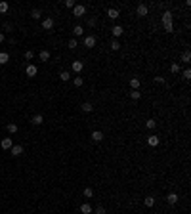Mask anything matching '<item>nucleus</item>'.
Listing matches in <instances>:
<instances>
[{
	"mask_svg": "<svg viewBox=\"0 0 191 214\" xmlns=\"http://www.w3.org/2000/svg\"><path fill=\"white\" fill-rule=\"evenodd\" d=\"M162 25H164V29L168 31V33H172V14H170V12H164V14H162Z\"/></svg>",
	"mask_w": 191,
	"mask_h": 214,
	"instance_id": "obj_1",
	"label": "nucleus"
},
{
	"mask_svg": "<svg viewBox=\"0 0 191 214\" xmlns=\"http://www.w3.org/2000/svg\"><path fill=\"white\" fill-rule=\"evenodd\" d=\"M84 14H86V6H82V4H76V6L73 8V15H75V17H82Z\"/></svg>",
	"mask_w": 191,
	"mask_h": 214,
	"instance_id": "obj_2",
	"label": "nucleus"
},
{
	"mask_svg": "<svg viewBox=\"0 0 191 214\" xmlns=\"http://www.w3.org/2000/svg\"><path fill=\"white\" fill-rule=\"evenodd\" d=\"M136 14H138V15H140V17H145V15H147V14H149V8H147V6H145V4H140V6H138V8H136Z\"/></svg>",
	"mask_w": 191,
	"mask_h": 214,
	"instance_id": "obj_3",
	"label": "nucleus"
},
{
	"mask_svg": "<svg viewBox=\"0 0 191 214\" xmlns=\"http://www.w3.org/2000/svg\"><path fill=\"white\" fill-rule=\"evenodd\" d=\"M84 46L94 48V46H96V36H94V35H88L86 38H84Z\"/></svg>",
	"mask_w": 191,
	"mask_h": 214,
	"instance_id": "obj_4",
	"label": "nucleus"
},
{
	"mask_svg": "<svg viewBox=\"0 0 191 214\" xmlns=\"http://www.w3.org/2000/svg\"><path fill=\"white\" fill-rule=\"evenodd\" d=\"M52 27H54V19H52V17H44V19H42V29L50 31Z\"/></svg>",
	"mask_w": 191,
	"mask_h": 214,
	"instance_id": "obj_5",
	"label": "nucleus"
},
{
	"mask_svg": "<svg viewBox=\"0 0 191 214\" xmlns=\"http://www.w3.org/2000/svg\"><path fill=\"white\" fill-rule=\"evenodd\" d=\"M23 153V145H12V157H19Z\"/></svg>",
	"mask_w": 191,
	"mask_h": 214,
	"instance_id": "obj_6",
	"label": "nucleus"
},
{
	"mask_svg": "<svg viewBox=\"0 0 191 214\" xmlns=\"http://www.w3.org/2000/svg\"><path fill=\"white\" fill-rule=\"evenodd\" d=\"M119 10H115V8H109V10H107V17L109 19H119Z\"/></svg>",
	"mask_w": 191,
	"mask_h": 214,
	"instance_id": "obj_7",
	"label": "nucleus"
},
{
	"mask_svg": "<svg viewBox=\"0 0 191 214\" xmlns=\"http://www.w3.org/2000/svg\"><path fill=\"white\" fill-rule=\"evenodd\" d=\"M31 122L35 124V126H40V124L44 122V117H42V115H40V113H38V115H35V117H32V119H31Z\"/></svg>",
	"mask_w": 191,
	"mask_h": 214,
	"instance_id": "obj_8",
	"label": "nucleus"
},
{
	"mask_svg": "<svg viewBox=\"0 0 191 214\" xmlns=\"http://www.w3.org/2000/svg\"><path fill=\"white\" fill-rule=\"evenodd\" d=\"M25 73H27V76H36V73H38V69H36V65H27Z\"/></svg>",
	"mask_w": 191,
	"mask_h": 214,
	"instance_id": "obj_9",
	"label": "nucleus"
},
{
	"mask_svg": "<svg viewBox=\"0 0 191 214\" xmlns=\"http://www.w3.org/2000/svg\"><path fill=\"white\" fill-rule=\"evenodd\" d=\"M178 193H168V197H166V201H168V205H176L178 203Z\"/></svg>",
	"mask_w": 191,
	"mask_h": 214,
	"instance_id": "obj_10",
	"label": "nucleus"
},
{
	"mask_svg": "<svg viewBox=\"0 0 191 214\" xmlns=\"http://www.w3.org/2000/svg\"><path fill=\"white\" fill-rule=\"evenodd\" d=\"M92 140H94V142H101V140H103V132L101 130H94L92 132Z\"/></svg>",
	"mask_w": 191,
	"mask_h": 214,
	"instance_id": "obj_11",
	"label": "nucleus"
},
{
	"mask_svg": "<svg viewBox=\"0 0 191 214\" xmlns=\"http://www.w3.org/2000/svg\"><path fill=\"white\" fill-rule=\"evenodd\" d=\"M111 33H113V36H117V38H119V36H120V35L124 33V29H123V27H120V25H115V27H113V29H111Z\"/></svg>",
	"mask_w": 191,
	"mask_h": 214,
	"instance_id": "obj_12",
	"label": "nucleus"
},
{
	"mask_svg": "<svg viewBox=\"0 0 191 214\" xmlns=\"http://www.w3.org/2000/svg\"><path fill=\"white\" fill-rule=\"evenodd\" d=\"M80 212H82V214H92V212H94V208H92L88 203H84V205H80Z\"/></svg>",
	"mask_w": 191,
	"mask_h": 214,
	"instance_id": "obj_13",
	"label": "nucleus"
},
{
	"mask_svg": "<svg viewBox=\"0 0 191 214\" xmlns=\"http://www.w3.org/2000/svg\"><path fill=\"white\" fill-rule=\"evenodd\" d=\"M147 143L151 145V147H157V145H159V136H149V138H147Z\"/></svg>",
	"mask_w": 191,
	"mask_h": 214,
	"instance_id": "obj_14",
	"label": "nucleus"
},
{
	"mask_svg": "<svg viewBox=\"0 0 191 214\" xmlns=\"http://www.w3.org/2000/svg\"><path fill=\"white\" fill-rule=\"evenodd\" d=\"M80 109H82L84 113H92V111H94V105H92V103H88V102H84L82 105H80Z\"/></svg>",
	"mask_w": 191,
	"mask_h": 214,
	"instance_id": "obj_15",
	"label": "nucleus"
},
{
	"mask_svg": "<svg viewBox=\"0 0 191 214\" xmlns=\"http://www.w3.org/2000/svg\"><path fill=\"white\" fill-rule=\"evenodd\" d=\"M38 58H40V61H48V59H50V52L48 50H40Z\"/></svg>",
	"mask_w": 191,
	"mask_h": 214,
	"instance_id": "obj_16",
	"label": "nucleus"
},
{
	"mask_svg": "<svg viewBox=\"0 0 191 214\" xmlns=\"http://www.w3.org/2000/svg\"><path fill=\"white\" fill-rule=\"evenodd\" d=\"M0 145H2V149H12V145H14V143H12V138H4Z\"/></svg>",
	"mask_w": 191,
	"mask_h": 214,
	"instance_id": "obj_17",
	"label": "nucleus"
},
{
	"mask_svg": "<svg viewBox=\"0 0 191 214\" xmlns=\"http://www.w3.org/2000/svg\"><path fill=\"white\" fill-rule=\"evenodd\" d=\"M82 69H84L82 61H73V71H75V73H80Z\"/></svg>",
	"mask_w": 191,
	"mask_h": 214,
	"instance_id": "obj_18",
	"label": "nucleus"
},
{
	"mask_svg": "<svg viewBox=\"0 0 191 214\" xmlns=\"http://www.w3.org/2000/svg\"><path fill=\"white\" fill-rule=\"evenodd\" d=\"M130 88H132V90H138V88H140V79H136V76L130 79Z\"/></svg>",
	"mask_w": 191,
	"mask_h": 214,
	"instance_id": "obj_19",
	"label": "nucleus"
},
{
	"mask_svg": "<svg viewBox=\"0 0 191 214\" xmlns=\"http://www.w3.org/2000/svg\"><path fill=\"white\" fill-rule=\"evenodd\" d=\"M10 61V55L6 54V52H0V65H4V63Z\"/></svg>",
	"mask_w": 191,
	"mask_h": 214,
	"instance_id": "obj_20",
	"label": "nucleus"
},
{
	"mask_svg": "<svg viewBox=\"0 0 191 214\" xmlns=\"http://www.w3.org/2000/svg\"><path fill=\"white\" fill-rule=\"evenodd\" d=\"M143 205H145V207H153V205H155V197H151V195L145 197V199H143Z\"/></svg>",
	"mask_w": 191,
	"mask_h": 214,
	"instance_id": "obj_21",
	"label": "nucleus"
},
{
	"mask_svg": "<svg viewBox=\"0 0 191 214\" xmlns=\"http://www.w3.org/2000/svg\"><path fill=\"white\" fill-rule=\"evenodd\" d=\"M31 17H32V19H40V17H42V12H40L38 8H35V10L31 12Z\"/></svg>",
	"mask_w": 191,
	"mask_h": 214,
	"instance_id": "obj_22",
	"label": "nucleus"
},
{
	"mask_svg": "<svg viewBox=\"0 0 191 214\" xmlns=\"http://www.w3.org/2000/svg\"><path fill=\"white\" fill-rule=\"evenodd\" d=\"M59 79H61L63 82H67V80L71 79V73H69V71H61V73H59Z\"/></svg>",
	"mask_w": 191,
	"mask_h": 214,
	"instance_id": "obj_23",
	"label": "nucleus"
},
{
	"mask_svg": "<svg viewBox=\"0 0 191 214\" xmlns=\"http://www.w3.org/2000/svg\"><path fill=\"white\" fill-rule=\"evenodd\" d=\"M189 59H191V52L185 50L184 54H182V61H184V63H189Z\"/></svg>",
	"mask_w": 191,
	"mask_h": 214,
	"instance_id": "obj_24",
	"label": "nucleus"
},
{
	"mask_svg": "<svg viewBox=\"0 0 191 214\" xmlns=\"http://www.w3.org/2000/svg\"><path fill=\"white\" fill-rule=\"evenodd\" d=\"M73 84H75V86H82V84H84V80H82V76H75V79H73Z\"/></svg>",
	"mask_w": 191,
	"mask_h": 214,
	"instance_id": "obj_25",
	"label": "nucleus"
},
{
	"mask_svg": "<svg viewBox=\"0 0 191 214\" xmlns=\"http://www.w3.org/2000/svg\"><path fill=\"white\" fill-rule=\"evenodd\" d=\"M6 128H8V132H10V134H15V132H17V124H14V122H10Z\"/></svg>",
	"mask_w": 191,
	"mask_h": 214,
	"instance_id": "obj_26",
	"label": "nucleus"
},
{
	"mask_svg": "<svg viewBox=\"0 0 191 214\" xmlns=\"http://www.w3.org/2000/svg\"><path fill=\"white\" fill-rule=\"evenodd\" d=\"M130 98H132L134 102H136V99H140V98H141V94H140L138 90H132V92H130Z\"/></svg>",
	"mask_w": 191,
	"mask_h": 214,
	"instance_id": "obj_27",
	"label": "nucleus"
},
{
	"mask_svg": "<svg viewBox=\"0 0 191 214\" xmlns=\"http://www.w3.org/2000/svg\"><path fill=\"white\" fill-rule=\"evenodd\" d=\"M145 126H147V130H153V128L157 126V122H155V120H153V119H149L147 122H145Z\"/></svg>",
	"mask_w": 191,
	"mask_h": 214,
	"instance_id": "obj_28",
	"label": "nucleus"
},
{
	"mask_svg": "<svg viewBox=\"0 0 191 214\" xmlns=\"http://www.w3.org/2000/svg\"><path fill=\"white\" fill-rule=\"evenodd\" d=\"M73 33H75V36H80V35L84 33V29H82V27H80V25H76L75 29H73Z\"/></svg>",
	"mask_w": 191,
	"mask_h": 214,
	"instance_id": "obj_29",
	"label": "nucleus"
},
{
	"mask_svg": "<svg viewBox=\"0 0 191 214\" xmlns=\"http://www.w3.org/2000/svg\"><path fill=\"white\" fill-rule=\"evenodd\" d=\"M8 8H10V6H8V2H0V14H6Z\"/></svg>",
	"mask_w": 191,
	"mask_h": 214,
	"instance_id": "obj_30",
	"label": "nucleus"
},
{
	"mask_svg": "<svg viewBox=\"0 0 191 214\" xmlns=\"http://www.w3.org/2000/svg\"><path fill=\"white\" fill-rule=\"evenodd\" d=\"M92 195H94V189H92V187H86V189H84V197H88V199H90Z\"/></svg>",
	"mask_w": 191,
	"mask_h": 214,
	"instance_id": "obj_31",
	"label": "nucleus"
},
{
	"mask_svg": "<svg viewBox=\"0 0 191 214\" xmlns=\"http://www.w3.org/2000/svg\"><path fill=\"white\" fill-rule=\"evenodd\" d=\"M119 48H120V44H119V40L115 38V40H113V42H111V50H115V52H117V50H119Z\"/></svg>",
	"mask_w": 191,
	"mask_h": 214,
	"instance_id": "obj_32",
	"label": "nucleus"
},
{
	"mask_svg": "<svg viewBox=\"0 0 191 214\" xmlns=\"http://www.w3.org/2000/svg\"><path fill=\"white\" fill-rule=\"evenodd\" d=\"M170 71L172 73H180V65H178V63H172V65H170Z\"/></svg>",
	"mask_w": 191,
	"mask_h": 214,
	"instance_id": "obj_33",
	"label": "nucleus"
},
{
	"mask_svg": "<svg viewBox=\"0 0 191 214\" xmlns=\"http://www.w3.org/2000/svg\"><path fill=\"white\" fill-rule=\"evenodd\" d=\"M67 46L71 48V50H75V48H76V40H75V38H71V40H69V44H67Z\"/></svg>",
	"mask_w": 191,
	"mask_h": 214,
	"instance_id": "obj_34",
	"label": "nucleus"
},
{
	"mask_svg": "<svg viewBox=\"0 0 191 214\" xmlns=\"http://www.w3.org/2000/svg\"><path fill=\"white\" fill-rule=\"evenodd\" d=\"M184 79H185V80H189V79H191V71H189V69H185V71H184Z\"/></svg>",
	"mask_w": 191,
	"mask_h": 214,
	"instance_id": "obj_35",
	"label": "nucleus"
},
{
	"mask_svg": "<svg viewBox=\"0 0 191 214\" xmlns=\"http://www.w3.org/2000/svg\"><path fill=\"white\" fill-rule=\"evenodd\" d=\"M32 55H35V54H32L31 50H27V52H25V59H32Z\"/></svg>",
	"mask_w": 191,
	"mask_h": 214,
	"instance_id": "obj_36",
	"label": "nucleus"
},
{
	"mask_svg": "<svg viewBox=\"0 0 191 214\" xmlns=\"http://www.w3.org/2000/svg\"><path fill=\"white\" fill-rule=\"evenodd\" d=\"M65 6L67 8H75V2H73V0H65Z\"/></svg>",
	"mask_w": 191,
	"mask_h": 214,
	"instance_id": "obj_37",
	"label": "nucleus"
},
{
	"mask_svg": "<svg viewBox=\"0 0 191 214\" xmlns=\"http://www.w3.org/2000/svg\"><path fill=\"white\" fill-rule=\"evenodd\" d=\"M96 214H105V208L103 207H97L96 208Z\"/></svg>",
	"mask_w": 191,
	"mask_h": 214,
	"instance_id": "obj_38",
	"label": "nucleus"
},
{
	"mask_svg": "<svg viewBox=\"0 0 191 214\" xmlns=\"http://www.w3.org/2000/svg\"><path fill=\"white\" fill-rule=\"evenodd\" d=\"M155 80H157V82H161V84H162V82H164V76H155Z\"/></svg>",
	"mask_w": 191,
	"mask_h": 214,
	"instance_id": "obj_39",
	"label": "nucleus"
},
{
	"mask_svg": "<svg viewBox=\"0 0 191 214\" xmlns=\"http://www.w3.org/2000/svg\"><path fill=\"white\" fill-rule=\"evenodd\" d=\"M0 42H4V35L2 33H0Z\"/></svg>",
	"mask_w": 191,
	"mask_h": 214,
	"instance_id": "obj_40",
	"label": "nucleus"
}]
</instances>
